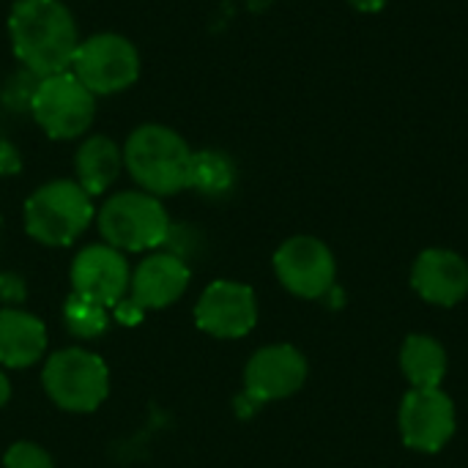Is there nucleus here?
<instances>
[{"instance_id":"nucleus-20","label":"nucleus","mask_w":468,"mask_h":468,"mask_svg":"<svg viewBox=\"0 0 468 468\" xmlns=\"http://www.w3.org/2000/svg\"><path fill=\"white\" fill-rule=\"evenodd\" d=\"M41 80H44V77H38L36 71H30V69H25V66H19L16 71H11V74L3 80V85H0V104H3V110H8V112H14V115L30 112Z\"/></svg>"},{"instance_id":"nucleus-2","label":"nucleus","mask_w":468,"mask_h":468,"mask_svg":"<svg viewBox=\"0 0 468 468\" xmlns=\"http://www.w3.org/2000/svg\"><path fill=\"white\" fill-rule=\"evenodd\" d=\"M195 151L186 140L162 123L137 126L123 145V167L154 197L176 195L189 189Z\"/></svg>"},{"instance_id":"nucleus-18","label":"nucleus","mask_w":468,"mask_h":468,"mask_svg":"<svg viewBox=\"0 0 468 468\" xmlns=\"http://www.w3.org/2000/svg\"><path fill=\"white\" fill-rule=\"evenodd\" d=\"M233 186H236V165L225 151L217 148L195 151L189 189L200 192L203 197H225L233 192Z\"/></svg>"},{"instance_id":"nucleus-19","label":"nucleus","mask_w":468,"mask_h":468,"mask_svg":"<svg viewBox=\"0 0 468 468\" xmlns=\"http://www.w3.org/2000/svg\"><path fill=\"white\" fill-rule=\"evenodd\" d=\"M63 318H66V326L74 337L80 340H90L96 335H101L107 329V307L80 296V293H71L66 307H63Z\"/></svg>"},{"instance_id":"nucleus-24","label":"nucleus","mask_w":468,"mask_h":468,"mask_svg":"<svg viewBox=\"0 0 468 468\" xmlns=\"http://www.w3.org/2000/svg\"><path fill=\"white\" fill-rule=\"evenodd\" d=\"M115 313H118V321H121V324H137L140 315H143V310H140L132 299H121V302L115 304Z\"/></svg>"},{"instance_id":"nucleus-8","label":"nucleus","mask_w":468,"mask_h":468,"mask_svg":"<svg viewBox=\"0 0 468 468\" xmlns=\"http://www.w3.org/2000/svg\"><path fill=\"white\" fill-rule=\"evenodd\" d=\"M455 428H458L455 403L441 387L411 389L403 395L398 411V431L409 450L425 455L441 452L455 436Z\"/></svg>"},{"instance_id":"nucleus-21","label":"nucleus","mask_w":468,"mask_h":468,"mask_svg":"<svg viewBox=\"0 0 468 468\" xmlns=\"http://www.w3.org/2000/svg\"><path fill=\"white\" fill-rule=\"evenodd\" d=\"M3 468H55V466H52V458H49L41 447H36V444H30V441H16V444H11V447H8V452H5V458H3Z\"/></svg>"},{"instance_id":"nucleus-23","label":"nucleus","mask_w":468,"mask_h":468,"mask_svg":"<svg viewBox=\"0 0 468 468\" xmlns=\"http://www.w3.org/2000/svg\"><path fill=\"white\" fill-rule=\"evenodd\" d=\"M0 299L5 302H22L25 299V282L16 274H0Z\"/></svg>"},{"instance_id":"nucleus-15","label":"nucleus","mask_w":468,"mask_h":468,"mask_svg":"<svg viewBox=\"0 0 468 468\" xmlns=\"http://www.w3.org/2000/svg\"><path fill=\"white\" fill-rule=\"evenodd\" d=\"M47 329L44 324L22 310H0V365L30 367L44 356Z\"/></svg>"},{"instance_id":"nucleus-10","label":"nucleus","mask_w":468,"mask_h":468,"mask_svg":"<svg viewBox=\"0 0 468 468\" xmlns=\"http://www.w3.org/2000/svg\"><path fill=\"white\" fill-rule=\"evenodd\" d=\"M307 381V359L293 346H266L244 367V400L263 406L296 395Z\"/></svg>"},{"instance_id":"nucleus-7","label":"nucleus","mask_w":468,"mask_h":468,"mask_svg":"<svg viewBox=\"0 0 468 468\" xmlns=\"http://www.w3.org/2000/svg\"><path fill=\"white\" fill-rule=\"evenodd\" d=\"M30 115L52 140H74L90 129L96 96L71 71L49 74L38 85Z\"/></svg>"},{"instance_id":"nucleus-12","label":"nucleus","mask_w":468,"mask_h":468,"mask_svg":"<svg viewBox=\"0 0 468 468\" xmlns=\"http://www.w3.org/2000/svg\"><path fill=\"white\" fill-rule=\"evenodd\" d=\"M132 274L121 250L110 244H90L77 252L71 263V285L74 293L101 304L115 307L129 291Z\"/></svg>"},{"instance_id":"nucleus-5","label":"nucleus","mask_w":468,"mask_h":468,"mask_svg":"<svg viewBox=\"0 0 468 468\" xmlns=\"http://www.w3.org/2000/svg\"><path fill=\"white\" fill-rule=\"evenodd\" d=\"M41 381L49 400L58 409L74 414L96 411L110 392L107 365L96 354L82 348H66L52 354L44 365Z\"/></svg>"},{"instance_id":"nucleus-13","label":"nucleus","mask_w":468,"mask_h":468,"mask_svg":"<svg viewBox=\"0 0 468 468\" xmlns=\"http://www.w3.org/2000/svg\"><path fill=\"white\" fill-rule=\"evenodd\" d=\"M411 285L428 304L455 307L468 296L466 258L444 247L422 250L411 266Z\"/></svg>"},{"instance_id":"nucleus-22","label":"nucleus","mask_w":468,"mask_h":468,"mask_svg":"<svg viewBox=\"0 0 468 468\" xmlns=\"http://www.w3.org/2000/svg\"><path fill=\"white\" fill-rule=\"evenodd\" d=\"M19 167H22L19 151L8 140L0 137V176H14V173H19Z\"/></svg>"},{"instance_id":"nucleus-6","label":"nucleus","mask_w":468,"mask_h":468,"mask_svg":"<svg viewBox=\"0 0 468 468\" xmlns=\"http://www.w3.org/2000/svg\"><path fill=\"white\" fill-rule=\"evenodd\" d=\"M69 71L93 96L121 93L140 77V52L121 33H96L80 41Z\"/></svg>"},{"instance_id":"nucleus-4","label":"nucleus","mask_w":468,"mask_h":468,"mask_svg":"<svg viewBox=\"0 0 468 468\" xmlns=\"http://www.w3.org/2000/svg\"><path fill=\"white\" fill-rule=\"evenodd\" d=\"M99 233L115 250H156L167 241L170 217L159 197L143 189L118 192L99 208Z\"/></svg>"},{"instance_id":"nucleus-1","label":"nucleus","mask_w":468,"mask_h":468,"mask_svg":"<svg viewBox=\"0 0 468 468\" xmlns=\"http://www.w3.org/2000/svg\"><path fill=\"white\" fill-rule=\"evenodd\" d=\"M8 38L19 66L38 77L71 69L80 33L60 0H16L8 14Z\"/></svg>"},{"instance_id":"nucleus-14","label":"nucleus","mask_w":468,"mask_h":468,"mask_svg":"<svg viewBox=\"0 0 468 468\" xmlns=\"http://www.w3.org/2000/svg\"><path fill=\"white\" fill-rule=\"evenodd\" d=\"M189 285V266L173 252L148 255L132 277V302L140 310H162L184 296Z\"/></svg>"},{"instance_id":"nucleus-16","label":"nucleus","mask_w":468,"mask_h":468,"mask_svg":"<svg viewBox=\"0 0 468 468\" xmlns=\"http://www.w3.org/2000/svg\"><path fill=\"white\" fill-rule=\"evenodd\" d=\"M121 167H123V148H118L104 134H93L77 148V156H74L77 184L90 197L107 192L110 184H115Z\"/></svg>"},{"instance_id":"nucleus-17","label":"nucleus","mask_w":468,"mask_h":468,"mask_svg":"<svg viewBox=\"0 0 468 468\" xmlns=\"http://www.w3.org/2000/svg\"><path fill=\"white\" fill-rule=\"evenodd\" d=\"M400 370L411 389H436L447 376V351L431 335H411L400 348Z\"/></svg>"},{"instance_id":"nucleus-11","label":"nucleus","mask_w":468,"mask_h":468,"mask_svg":"<svg viewBox=\"0 0 468 468\" xmlns=\"http://www.w3.org/2000/svg\"><path fill=\"white\" fill-rule=\"evenodd\" d=\"M195 324L206 335L219 340H236L250 335L258 324L255 291L230 280L211 282L195 307Z\"/></svg>"},{"instance_id":"nucleus-9","label":"nucleus","mask_w":468,"mask_h":468,"mask_svg":"<svg viewBox=\"0 0 468 468\" xmlns=\"http://www.w3.org/2000/svg\"><path fill=\"white\" fill-rule=\"evenodd\" d=\"M274 274L299 299H324L335 288L337 261L315 236H293L274 252Z\"/></svg>"},{"instance_id":"nucleus-3","label":"nucleus","mask_w":468,"mask_h":468,"mask_svg":"<svg viewBox=\"0 0 468 468\" xmlns=\"http://www.w3.org/2000/svg\"><path fill=\"white\" fill-rule=\"evenodd\" d=\"M93 219L90 195L77 181H49L25 203V230L47 247H66L85 233Z\"/></svg>"},{"instance_id":"nucleus-26","label":"nucleus","mask_w":468,"mask_h":468,"mask_svg":"<svg viewBox=\"0 0 468 468\" xmlns=\"http://www.w3.org/2000/svg\"><path fill=\"white\" fill-rule=\"evenodd\" d=\"M8 398H11V384H8V378L3 376V370H0V409L8 403Z\"/></svg>"},{"instance_id":"nucleus-25","label":"nucleus","mask_w":468,"mask_h":468,"mask_svg":"<svg viewBox=\"0 0 468 468\" xmlns=\"http://www.w3.org/2000/svg\"><path fill=\"white\" fill-rule=\"evenodd\" d=\"M351 8H356L359 14H378L389 0H348Z\"/></svg>"}]
</instances>
